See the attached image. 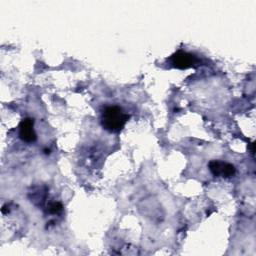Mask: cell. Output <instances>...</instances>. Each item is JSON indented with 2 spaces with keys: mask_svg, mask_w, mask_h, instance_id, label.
I'll return each instance as SVG.
<instances>
[{
  "mask_svg": "<svg viewBox=\"0 0 256 256\" xmlns=\"http://www.w3.org/2000/svg\"><path fill=\"white\" fill-rule=\"evenodd\" d=\"M128 119L129 115L122 108L118 106H107L102 112L101 124L105 130L117 133L124 128Z\"/></svg>",
  "mask_w": 256,
  "mask_h": 256,
  "instance_id": "1",
  "label": "cell"
},
{
  "mask_svg": "<svg viewBox=\"0 0 256 256\" xmlns=\"http://www.w3.org/2000/svg\"><path fill=\"white\" fill-rule=\"evenodd\" d=\"M169 61L171 65L178 69H186L190 67H194L198 63V59L195 55L184 52V51H177L174 53L170 58Z\"/></svg>",
  "mask_w": 256,
  "mask_h": 256,
  "instance_id": "2",
  "label": "cell"
},
{
  "mask_svg": "<svg viewBox=\"0 0 256 256\" xmlns=\"http://www.w3.org/2000/svg\"><path fill=\"white\" fill-rule=\"evenodd\" d=\"M209 169L211 171V173L216 176H222L225 178L231 177L235 174L236 170L235 167L232 164L223 162V161H219V160H211L208 164Z\"/></svg>",
  "mask_w": 256,
  "mask_h": 256,
  "instance_id": "3",
  "label": "cell"
},
{
  "mask_svg": "<svg viewBox=\"0 0 256 256\" xmlns=\"http://www.w3.org/2000/svg\"><path fill=\"white\" fill-rule=\"evenodd\" d=\"M34 119L32 118H24L21 120L19 124V137L27 142L31 143L36 140V133L34 131Z\"/></svg>",
  "mask_w": 256,
  "mask_h": 256,
  "instance_id": "4",
  "label": "cell"
},
{
  "mask_svg": "<svg viewBox=\"0 0 256 256\" xmlns=\"http://www.w3.org/2000/svg\"><path fill=\"white\" fill-rule=\"evenodd\" d=\"M62 205L59 202H53L48 206V211L52 214H58L62 211Z\"/></svg>",
  "mask_w": 256,
  "mask_h": 256,
  "instance_id": "5",
  "label": "cell"
}]
</instances>
